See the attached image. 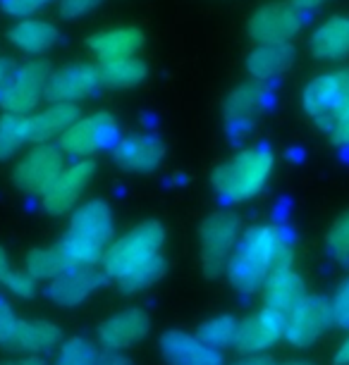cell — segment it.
<instances>
[{
  "mask_svg": "<svg viewBox=\"0 0 349 365\" xmlns=\"http://www.w3.org/2000/svg\"><path fill=\"white\" fill-rule=\"evenodd\" d=\"M292 260L294 251L285 232L275 225H258L239 237L225 270L237 292L251 294L280 267H292Z\"/></svg>",
  "mask_w": 349,
  "mask_h": 365,
  "instance_id": "6da1fadb",
  "label": "cell"
},
{
  "mask_svg": "<svg viewBox=\"0 0 349 365\" xmlns=\"http://www.w3.org/2000/svg\"><path fill=\"white\" fill-rule=\"evenodd\" d=\"M113 210L103 198H91L74 208L65 237L58 241L72 265L101 263L108 246L113 244Z\"/></svg>",
  "mask_w": 349,
  "mask_h": 365,
  "instance_id": "7a4b0ae2",
  "label": "cell"
},
{
  "mask_svg": "<svg viewBox=\"0 0 349 365\" xmlns=\"http://www.w3.org/2000/svg\"><path fill=\"white\" fill-rule=\"evenodd\" d=\"M273 165H275V155L270 146L258 143L218 165L211 175V184L225 203L251 201L265 189L273 175Z\"/></svg>",
  "mask_w": 349,
  "mask_h": 365,
  "instance_id": "3957f363",
  "label": "cell"
},
{
  "mask_svg": "<svg viewBox=\"0 0 349 365\" xmlns=\"http://www.w3.org/2000/svg\"><path fill=\"white\" fill-rule=\"evenodd\" d=\"M163 244H166V230H163V225L156 222V220H148V222L132 227V230L118 237L106 249L103 258H101L103 274L118 279L129 267L139 265L141 260L161 253Z\"/></svg>",
  "mask_w": 349,
  "mask_h": 365,
  "instance_id": "277c9868",
  "label": "cell"
},
{
  "mask_svg": "<svg viewBox=\"0 0 349 365\" xmlns=\"http://www.w3.org/2000/svg\"><path fill=\"white\" fill-rule=\"evenodd\" d=\"M239 217L230 210H216L198 227L201 239V260L208 277H218L235 251L239 241Z\"/></svg>",
  "mask_w": 349,
  "mask_h": 365,
  "instance_id": "5b68a950",
  "label": "cell"
},
{
  "mask_svg": "<svg viewBox=\"0 0 349 365\" xmlns=\"http://www.w3.org/2000/svg\"><path fill=\"white\" fill-rule=\"evenodd\" d=\"M118 122L111 113L106 110H98L93 115L79 117L77 122L65 129L63 134L58 136L56 146L63 150V155H72L84 160L86 155L96 153V150H103V148H115L118 143Z\"/></svg>",
  "mask_w": 349,
  "mask_h": 365,
  "instance_id": "8992f818",
  "label": "cell"
},
{
  "mask_svg": "<svg viewBox=\"0 0 349 365\" xmlns=\"http://www.w3.org/2000/svg\"><path fill=\"white\" fill-rule=\"evenodd\" d=\"M65 170L63 150L53 143H36L12 170V182L26 196H44Z\"/></svg>",
  "mask_w": 349,
  "mask_h": 365,
  "instance_id": "52a82bcc",
  "label": "cell"
},
{
  "mask_svg": "<svg viewBox=\"0 0 349 365\" xmlns=\"http://www.w3.org/2000/svg\"><path fill=\"white\" fill-rule=\"evenodd\" d=\"M304 15L297 5L292 3H268L258 8L251 15L246 31L249 38L258 46L268 43H290V41L302 31Z\"/></svg>",
  "mask_w": 349,
  "mask_h": 365,
  "instance_id": "ba28073f",
  "label": "cell"
},
{
  "mask_svg": "<svg viewBox=\"0 0 349 365\" xmlns=\"http://www.w3.org/2000/svg\"><path fill=\"white\" fill-rule=\"evenodd\" d=\"M333 308L330 301L323 296H306L294 311L287 315L285 322V339L297 349H306L316 344L323 336L325 329H330Z\"/></svg>",
  "mask_w": 349,
  "mask_h": 365,
  "instance_id": "9c48e42d",
  "label": "cell"
},
{
  "mask_svg": "<svg viewBox=\"0 0 349 365\" xmlns=\"http://www.w3.org/2000/svg\"><path fill=\"white\" fill-rule=\"evenodd\" d=\"M93 175H96V163L88 160V158L72 165H65V170L53 182V187L41 196V208L48 215H65V212H70L79 203L86 187L91 184Z\"/></svg>",
  "mask_w": 349,
  "mask_h": 365,
  "instance_id": "30bf717a",
  "label": "cell"
},
{
  "mask_svg": "<svg viewBox=\"0 0 349 365\" xmlns=\"http://www.w3.org/2000/svg\"><path fill=\"white\" fill-rule=\"evenodd\" d=\"M48 77H51V67L46 60H29L19 65L3 101L5 113L31 115V110H36L41 98L46 96Z\"/></svg>",
  "mask_w": 349,
  "mask_h": 365,
  "instance_id": "8fae6325",
  "label": "cell"
},
{
  "mask_svg": "<svg viewBox=\"0 0 349 365\" xmlns=\"http://www.w3.org/2000/svg\"><path fill=\"white\" fill-rule=\"evenodd\" d=\"M103 86H101L98 72H96L93 65L72 63L51 72L46 84V98L51 103H72V106H77V101L91 98Z\"/></svg>",
  "mask_w": 349,
  "mask_h": 365,
  "instance_id": "7c38bea8",
  "label": "cell"
},
{
  "mask_svg": "<svg viewBox=\"0 0 349 365\" xmlns=\"http://www.w3.org/2000/svg\"><path fill=\"white\" fill-rule=\"evenodd\" d=\"M285 322L287 318L270 308H263L251 318H244L237 325L235 334V349L239 354H263L265 349H270L280 336H285Z\"/></svg>",
  "mask_w": 349,
  "mask_h": 365,
  "instance_id": "4fadbf2b",
  "label": "cell"
},
{
  "mask_svg": "<svg viewBox=\"0 0 349 365\" xmlns=\"http://www.w3.org/2000/svg\"><path fill=\"white\" fill-rule=\"evenodd\" d=\"M103 282V270L96 265H72L48 284V296L60 308H74L84 303Z\"/></svg>",
  "mask_w": 349,
  "mask_h": 365,
  "instance_id": "5bb4252c",
  "label": "cell"
},
{
  "mask_svg": "<svg viewBox=\"0 0 349 365\" xmlns=\"http://www.w3.org/2000/svg\"><path fill=\"white\" fill-rule=\"evenodd\" d=\"M148 329H151V318L143 308H125L98 327V341L108 351H122L139 344Z\"/></svg>",
  "mask_w": 349,
  "mask_h": 365,
  "instance_id": "9a60e30c",
  "label": "cell"
},
{
  "mask_svg": "<svg viewBox=\"0 0 349 365\" xmlns=\"http://www.w3.org/2000/svg\"><path fill=\"white\" fill-rule=\"evenodd\" d=\"M161 354L168 365H223L221 351L206 346L196 334L168 329L161 334Z\"/></svg>",
  "mask_w": 349,
  "mask_h": 365,
  "instance_id": "2e32d148",
  "label": "cell"
},
{
  "mask_svg": "<svg viewBox=\"0 0 349 365\" xmlns=\"http://www.w3.org/2000/svg\"><path fill=\"white\" fill-rule=\"evenodd\" d=\"M163 155H166V146L153 134L125 136L113 148V158L118 163V168H122L125 172H136V175L153 172L161 165Z\"/></svg>",
  "mask_w": 349,
  "mask_h": 365,
  "instance_id": "e0dca14e",
  "label": "cell"
},
{
  "mask_svg": "<svg viewBox=\"0 0 349 365\" xmlns=\"http://www.w3.org/2000/svg\"><path fill=\"white\" fill-rule=\"evenodd\" d=\"M302 106L320 132L330 134L335 127V110H338V77L335 72L313 77L302 91Z\"/></svg>",
  "mask_w": 349,
  "mask_h": 365,
  "instance_id": "ac0fdd59",
  "label": "cell"
},
{
  "mask_svg": "<svg viewBox=\"0 0 349 365\" xmlns=\"http://www.w3.org/2000/svg\"><path fill=\"white\" fill-rule=\"evenodd\" d=\"M63 339L58 325L48 320H17L15 329H12L10 339L5 341L3 349L12 351V354L24 356H44L53 351Z\"/></svg>",
  "mask_w": 349,
  "mask_h": 365,
  "instance_id": "d6986e66",
  "label": "cell"
},
{
  "mask_svg": "<svg viewBox=\"0 0 349 365\" xmlns=\"http://www.w3.org/2000/svg\"><path fill=\"white\" fill-rule=\"evenodd\" d=\"M143 31L136 26H115V29H106L98 34H91L86 38V46L98 63H108V60L120 58H134L143 48Z\"/></svg>",
  "mask_w": 349,
  "mask_h": 365,
  "instance_id": "ffe728a7",
  "label": "cell"
},
{
  "mask_svg": "<svg viewBox=\"0 0 349 365\" xmlns=\"http://www.w3.org/2000/svg\"><path fill=\"white\" fill-rule=\"evenodd\" d=\"M265 106V88L258 81H246V84L235 86L225 96L223 110L225 120H228L230 132L246 134V127L251 125V120L256 113Z\"/></svg>",
  "mask_w": 349,
  "mask_h": 365,
  "instance_id": "44dd1931",
  "label": "cell"
},
{
  "mask_svg": "<svg viewBox=\"0 0 349 365\" xmlns=\"http://www.w3.org/2000/svg\"><path fill=\"white\" fill-rule=\"evenodd\" d=\"M306 284L292 267H280L265 282V306L280 315H290L306 299Z\"/></svg>",
  "mask_w": 349,
  "mask_h": 365,
  "instance_id": "7402d4cb",
  "label": "cell"
},
{
  "mask_svg": "<svg viewBox=\"0 0 349 365\" xmlns=\"http://www.w3.org/2000/svg\"><path fill=\"white\" fill-rule=\"evenodd\" d=\"M79 120V108L72 103H51L48 108L39 110V113L29 115V141L36 143H48L70 129L74 122Z\"/></svg>",
  "mask_w": 349,
  "mask_h": 365,
  "instance_id": "603a6c76",
  "label": "cell"
},
{
  "mask_svg": "<svg viewBox=\"0 0 349 365\" xmlns=\"http://www.w3.org/2000/svg\"><path fill=\"white\" fill-rule=\"evenodd\" d=\"M10 43L22 53L44 55L60 43V31L46 19H19L8 34Z\"/></svg>",
  "mask_w": 349,
  "mask_h": 365,
  "instance_id": "cb8c5ba5",
  "label": "cell"
},
{
  "mask_svg": "<svg viewBox=\"0 0 349 365\" xmlns=\"http://www.w3.org/2000/svg\"><path fill=\"white\" fill-rule=\"evenodd\" d=\"M294 63V48L290 43H268L256 46L246 58V72L254 81H270L290 70Z\"/></svg>",
  "mask_w": 349,
  "mask_h": 365,
  "instance_id": "d4e9b609",
  "label": "cell"
},
{
  "mask_svg": "<svg viewBox=\"0 0 349 365\" xmlns=\"http://www.w3.org/2000/svg\"><path fill=\"white\" fill-rule=\"evenodd\" d=\"M313 58L342 60L349 55V17H330L309 38Z\"/></svg>",
  "mask_w": 349,
  "mask_h": 365,
  "instance_id": "484cf974",
  "label": "cell"
},
{
  "mask_svg": "<svg viewBox=\"0 0 349 365\" xmlns=\"http://www.w3.org/2000/svg\"><path fill=\"white\" fill-rule=\"evenodd\" d=\"M96 72H98L101 86L132 88L146 79L148 67L139 55H134V58H120V60H108V63H98L96 65Z\"/></svg>",
  "mask_w": 349,
  "mask_h": 365,
  "instance_id": "4316f807",
  "label": "cell"
},
{
  "mask_svg": "<svg viewBox=\"0 0 349 365\" xmlns=\"http://www.w3.org/2000/svg\"><path fill=\"white\" fill-rule=\"evenodd\" d=\"M67 267H72V263H70V258L65 256V251L60 249V244L51 246V249H31L26 253L24 270L36 282L56 279L60 272L67 270Z\"/></svg>",
  "mask_w": 349,
  "mask_h": 365,
  "instance_id": "83f0119b",
  "label": "cell"
},
{
  "mask_svg": "<svg viewBox=\"0 0 349 365\" xmlns=\"http://www.w3.org/2000/svg\"><path fill=\"white\" fill-rule=\"evenodd\" d=\"M163 274H166V258H163V253H156V256L141 260L139 265L129 267L125 274H120V277L115 279V284L120 287V292L136 294L156 284Z\"/></svg>",
  "mask_w": 349,
  "mask_h": 365,
  "instance_id": "f1b7e54d",
  "label": "cell"
},
{
  "mask_svg": "<svg viewBox=\"0 0 349 365\" xmlns=\"http://www.w3.org/2000/svg\"><path fill=\"white\" fill-rule=\"evenodd\" d=\"M29 141V115L3 113L0 115V163L8 160Z\"/></svg>",
  "mask_w": 349,
  "mask_h": 365,
  "instance_id": "f546056e",
  "label": "cell"
},
{
  "mask_svg": "<svg viewBox=\"0 0 349 365\" xmlns=\"http://www.w3.org/2000/svg\"><path fill=\"white\" fill-rule=\"evenodd\" d=\"M237 325L239 322L232 318V315H218V318H211L206 322H201L196 329V336L206 344V346L216 349V351H223L228 346H235Z\"/></svg>",
  "mask_w": 349,
  "mask_h": 365,
  "instance_id": "4dcf8cb0",
  "label": "cell"
},
{
  "mask_svg": "<svg viewBox=\"0 0 349 365\" xmlns=\"http://www.w3.org/2000/svg\"><path fill=\"white\" fill-rule=\"evenodd\" d=\"M325 251L335 263L349 265V210L330 225V230L325 234Z\"/></svg>",
  "mask_w": 349,
  "mask_h": 365,
  "instance_id": "1f68e13d",
  "label": "cell"
},
{
  "mask_svg": "<svg viewBox=\"0 0 349 365\" xmlns=\"http://www.w3.org/2000/svg\"><path fill=\"white\" fill-rule=\"evenodd\" d=\"M96 354L93 344L84 339V336H70L63 346H60L56 365H96Z\"/></svg>",
  "mask_w": 349,
  "mask_h": 365,
  "instance_id": "d6a6232c",
  "label": "cell"
},
{
  "mask_svg": "<svg viewBox=\"0 0 349 365\" xmlns=\"http://www.w3.org/2000/svg\"><path fill=\"white\" fill-rule=\"evenodd\" d=\"M3 287H8L19 299H34L36 296V279L26 270H10L8 277L3 279Z\"/></svg>",
  "mask_w": 349,
  "mask_h": 365,
  "instance_id": "836d02e7",
  "label": "cell"
},
{
  "mask_svg": "<svg viewBox=\"0 0 349 365\" xmlns=\"http://www.w3.org/2000/svg\"><path fill=\"white\" fill-rule=\"evenodd\" d=\"M48 3L53 0H0V10L10 17H17V19H26L34 12H39L41 8H46Z\"/></svg>",
  "mask_w": 349,
  "mask_h": 365,
  "instance_id": "e575fe53",
  "label": "cell"
},
{
  "mask_svg": "<svg viewBox=\"0 0 349 365\" xmlns=\"http://www.w3.org/2000/svg\"><path fill=\"white\" fill-rule=\"evenodd\" d=\"M330 308H333V322H335V325L349 327V277L342 282L338 294L333 296Z\"/></svg>",
  "mask_w": 349,
  "mask_h": 365,
  "instance_id": "d590c367",
  "label": "cell"
},
{
  "mask_svg": "<svg viewBox=\"0 0 349 365\" xmlns=\"http://www.w3.org/2000/svg\"><path fill=\"white\" fill-rule=\"evenodd\" d=\"M103 0H60V15L65 19H81L93 12Z\"/></svg>",
  "mask_w": 349,
  "mask_h": 365,
  "instance_id": "8d00e7d4",
  "label": "cell"
},
{
  "mask_svg": "<svg viewBox=\"0 0 349 365\" xmlns=\"http://www.w3.org/2000/svg\"><path fill=\"white\" fill-rule=\"evenodd\" d=\"M338 110H335V122L340 117L349 115V70H338Z\"/></svg>",
  "mask_w": 349,
  "mask_h": 365,
  "instance_id": "74e56055",
  "label": "cell"
},
{
  "mask_svg": "<svg viewBox=\"0 0 349 365\" xmlns=\"http://www.w3.org/2000/svg\"><path fill=\"white\" fill-rule=\"evenodd\" d=\"M17 325V318H15V311L10 308L8 301L0 299V346H5V341L10 339L12 329Z\"/></svg>",
  "mask_w": 349,
  "mask_h": 365,
  "instance_id": "f35d334b",
  "label": "cell"
},
{
  "mask_svg": "<svg viewBox=\"0 0 349 365\" xmlns=\"http://www.w3.org/2000/svg\"><path fill=\"white\" fill-rule=\"evenodd\" d=\"M17 72V65L12 58H0V108H3V101L8 96V88L12 84V77Z\"/></svg>",
  "mask_w": 349,
  "mask_h": 365,
  "instance_id": "ab89813d",
  "label": "cell"
},
{
  "mask_svg": "<svg viewBox=\"0 0 349 365\" xmlns=\"http://www.w3.org/2000/svg\"><path fill=\"white\" fill-rule=\"evenodd\" d=\"M330 136H333V141L338 143V146H349V115L340 117V120L335 122Z\"/></svg>",
  "mask_w": 349,
  "mask_h": 365,
  "instance_id": "60d3db41",
  "label": "cell"
},
{
  "mask_svg": "<svg viewBox=\"0 0 349 365\" xmlns=\"http://www.w3.org/2000/svg\"><path fill=\"white\" fill-rule=\"evenodd\" d=\"M96 365H134V363L127 356H122L120 351H106V354H98Z\"/></svg>",
  "mask_w": 349,
  "mask_h": 365,
  "instance_id": "b9f144b4",
  "label": "cell"
},
{
  "mask_svg": "<svg viewBox=\"0 0 349 365\" xmlns=\"http://www.w3.org/2000/svg\"><path fill=\"white\" fill-rule=\"evenodd\" d=\"M232 365H275V363H273V358L265 354H251V356L239 358V361H235Z\"/></svg>",
  "mask_w": 349,
  "mask_h": 365,
  "instance_id": "7bdbcfd3",
  "label": "cell"
},
{
  "mask_svg": "<svg viewBox=\"0 0 349 365\" xmlns=\"http://www.w3.org/2000/svg\"><path fill=\"white\" fill-rule=\"evenodd\" d=\"M333 365H349V334L342 339V344L338 346L333 356Z\"/></svg>",
  "mask_w": 349,
  "mask_h": 365,
  "instance_id": "ee69618b",
  "label": "cell"
},
{
  "mask_svg": "<svg viewBox=\"0 0 349 365\" xmlns=\"http://www.w3.org/2000/svg\"><path fill=\"white\" fill-rule=\"evenodd\" d=\"M0 365H46V361L41 356H22V358H3Z\"/></svg>",
  "mask_w": 349,
  "mask_h": 365,
  "instance_id": "f6af8a7d",
  "label": "cell"
},
{
  "mask_svg": "<svg viewBox=\"0 0 349 365\" xmlns=\"http://www.w3.org/2000/svg\"><path fill=\"white\" fill-rule=\"evenodd\" d=\"M10 270H12V267L8 263V253H5V249L0 246V284H3V279L10 274Z\"/></svg>",
  "mask_w": 349,
  "mask_h": 365,
  "instance_id": "bcb514c9",
  "label": "cell"
},
{
  "mask_svg": "<svg viewBox=\"0 0 349 365\" xmlns=\"http://www.w3.org/2000/svg\"><path fill=\"white\" fill-rule=\"evenodd\" d=\"M325 0H292V5H297L299 10H313L318 5H323Z\"/></svg>",
  "mask_w": 349,
  "mask_h": 365,
  "instance_id": "7dc6e473",
  "label": "cell"
},
{
  "mask_svg": "<svg viewBox=\"0 0 349 365\" xmlns=\"http://www.w3.org/2000/svg\"><path fill=\"white\" fill-rule=\"evenodd\" d=\"M280 365H313V363H306V361H287V363H280Z\"/></svg>",
  "mask_w": 349,
  "mask_h": 365,
  "instance_id": "c3c4849f",
  "label": "cell"
}]
</instances>
